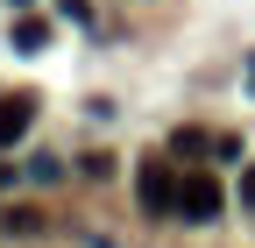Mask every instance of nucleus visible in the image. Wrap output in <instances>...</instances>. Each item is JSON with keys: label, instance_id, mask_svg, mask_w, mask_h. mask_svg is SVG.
<instances>
[{"label": "nucleus", "instance_id": "6e6552de", "mask_svg": "<svg viewBox=\"0 0 255 248\" xmlns=\"http://www.w3.org/2000/svg\"><path fill=\"white\" fill-rule=\"evenodd\" d=\"M241 206L255 213V163H241Z\"/></svg>", "mask_w": 255, "mask_h": 248}, {"label": "nucleus", "instance_id": "0eeeda50", "mask_svg": "<svg viewBox=\"0 0 255 248\" xmlns=\"http://www.w3.org/2000/svg\"><path fill=\"white\" fill-rule=\"evenodd\" d=\"M213 156L220 163H241V135H213Z\"/></svg>", "mask_w": 255, "mask_h": 248}, {"label": "nucleus", "instance_id": "20e7f679", "mask_svg": "<svg viewBox=\"0 0 255 248\" xmlns=\"http://www.w3.org/2000/svg\"><path fill=\"white\" fill-rule=\"evenodd\" d=\"M43 43H50V21H36V14H21V21H14V50H21V57H36Z\"/></svg>", "mask_w": 255, "mask_h": 248}, {"label": "nucleus", "instance_id": "1a4fd4ad", "mask_svg": "<svg viewBox=\"0 0 255 248\" xmlns=\"http://www.w3.org/2000/svg\"><path fill=\"white\" fill-rule=\"evenodd\" d=\"M248 92H255V57H248Z\"/></svg>", "mask_w": 255, "mask_h": 248}, {"label": "nucleus", "instance_id": "7ed1b4c3", "mask_svg": "<svg viewBox=\"0 0 255 248\" xmlns=\"http://www.w3.org/2000/svg\"><path fill=\"white\" fill-rule=\"evenodd\" d=\"M28 128H36V100H28V92H7V100H0V156H7L14 142H28Z\"/></svg>", "mask_w": 255, "mask_h": 248}, {"label": "nucleus", "instance_id": "f257e3e1", "mask_svg": "<svg viewBox=\"0 0 255 248\" xmlns=\"http://www.w3.org/2000/svg\"><path fill=\"white\" fill-rule=\"evenodd\" d=\"M220 206H227V192H220V177H184L177 184V220H191V227H206V220H220Z\"/></svg>", "mask_w": 255, "mask_h": 248}, {"label": "nucleus", "instance_id": "423d86ee", "mask_svg": "<svg viewBox=\"0 0 255 248\" xmlns=\"http://www.w3.org/2000/svg\"><path fill=\"white\" fill-rule=\"evenodd\" d=\"M170 149H177V156H206L213 135H206V128H177V135H170Z\"/></svg>", "mask_w": 255, "mask_h": 248}, {"label": "nucleus", "instance_id": "39448f33", "mask_svg": "<svg viewBox=\"0 0 255 248\" xmlns=\"http://www.w3.org/2000/svg\"><path fill=\"white\" fill-rule=\"evenodd\" d=\"M0 227H7V234H43V213H36V206H7Z\"/></svg>", "mask_w": 255, "mask_h": 248}, {"label": "nucleus", "instance_id": "f03ea898", "mask_svg": "<svg viewBox=\"0 0 255 248\" xmlns=\"http://www.w3.org/2000/svg\"><path fill=\"white\" fill-rule=\"evenodd\" d=\"M135 206H142V213H177V177L156 163V156L135 170Z\"/></svg>", "mask_w": 255, "mask_h": 248}, {"label": "nucleus", "instance_id": "9d476101", "mask_svg": "<svg viewBox=\"0 0 255 248\" xmlns=\"http://www.w3.org/2000/svg\"><path fill=\"white\" fill-rule=\"evenodd\" d=\"M14 7H28V0H14Z\"/></svg>", "mask_w": 255, "mask_h": 248}]
</instances>
